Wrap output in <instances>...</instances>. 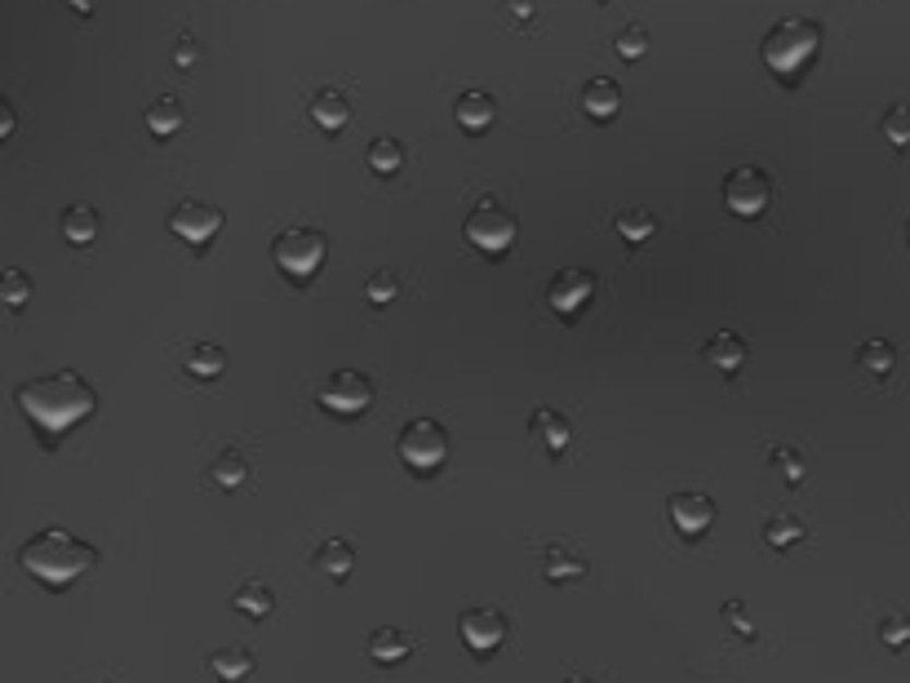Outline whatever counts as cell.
Segmentation results:
<instances>
[{
    "label": "cell",
    "instance_id": "4316f807",
    "mask_svg": "<svg viewBox=\"0 0 910 683\" xmlns=\"http://www.w3.org/2000/svg\"><path fill=\"white\" fill-rule=\"evenodd\" d=\"M209 480L223 489V493H236L240 484H249V457L240 448H223L209 466Z\"/></svg>",
    "mask_w": 910,
    "mask_h": 683
},
{
    "label": "cell",
    "instance_id": "cb8c5ba5",
    "mask_svg": "<svg viewBox=\"0 0 910 683\" xmlns=\"http://www.w3.org/2000/svg\"><path fill=\"white\" fill-rule=\"evenodd\" d=\"M143 124L152 129V139H173V133L187 124V111H182V103L178 98H156V103H147L143 107Z\"/></svg>",
    "mask_w": 910,
    "mask_h": 683
},
{
    "label": "cell",
    "instance_id": "d6a6232c",
    "mask_svg": "<svg viewBox=\"0 0 910 683\" xmlns=\"http://www.w3.org/2000/svg\"><path fill=\"white\" fill-rule=\"evenodd\" d=\"M0 298H5V307H10V311L27 307V298H32V280H27V271H23V266H10V271H5V280H0Z\"/></svg>",
    "mask_w": 910,
    "mask_h": 683
},
{
    "label": "cell",
    "instance_id": "5bb4252c",
    "mask_svg": "<svg viewBox=\"0 0 910 683\" xmlns=\"http://www.w3.org/2000/svg\"><path fill=\"white\" fill-rule=\"evenodd\" d=\"M746 356H751V347H746V337L742 333H733V328H720L715 333L706 347H702V360L710 364V369H720L725 378H733L742 364H746Z\"/></svg>",
    "mask_w": 910,
    "mask_h": 683
},
{
    "label": "cell",
    "instance_id": "1f68e13d",
    "mask_svg": "<svg viewBox=\"0 0 910 683\" xmlns=\"http://www.w3.org/2000/svg\"><path fill=\"white\" fill-rule=\"evenodd\" d=\"M879 129H884V139H888L897 152H906V147H910V103L888 107L884 120H879Z\"/></svg>",
    "mask_w": 910,
    "mask_h": 683
},
{
    "label": "cell",
    "instance_id": "ba28073f",
    "mask_svg": "<svg viewBox=\"0 0 910 683\" xmlns=\"http://www.w3.org/2000/svg\"><path fill=\"white\" fill-rule=\"evenodd\" d=\"M773 200V178L759 165H738L725 178V204L733 218H759Z\"/></svg>",
    "mask_w": 910,
    "mask_h": 683
},
{
    "label": "cell",
    "instance_id": "277c9868",
    "mask_svg": "<svg viewBox=\"0 0 910 683\" xmlns=\"http://www.w3.org/2000/svg\"><path fill=\"white\" fill-rule=\"evenodd\" d=\"M324 253H330V240H324V231H315V227H285L272 240V262L294 285H311L320 276Z\"/></svg>",
    "mask_w": 910,
    "mask_h": 683
},
{
    "label": "cell",
    "instance_id": "e0dca14e",
    "mask_svg": "<svg viewBox=\"0 0 910 683\" xmlns=\"http://www.w3.org/2000/svg\"><path fill=\"white\" fill-rule=\"evenodd\" d=\"M582 111H587L591 120H613L622 111V85L609 81V76H591L587 85H582Z\"/></svg>",
    "mask_w": 910,
    "mask_h": 683
},
{
    "label": "cell",
    "instance_id": "8992f818",
    "mask_svg": "<svg viewBox=\"0 0 910 683\" xmlns=\"http://www.w3.org/2000/svg\"><path fill=\"white\" fill-rule=\"evenodd\" d=\"M396 453L414 475H435L448 462V431L435 418H409L396 435Z\"/></svg>",
    "mask_w": 910,
    "mask_h": 683
},
{
    "label": "cell",
    "instance_id": "8fae6325",
    "mask_svg": "<svg viewBox=\"0 0 910 683\" xmlns=\"http://www.w3.org/2000/svg\"><path fill=\"white\" fill-rule=\"evenodd\" d=\"M667 519L684 541H697L715 528L720 506H715V498H706V493H671L667 498Z\"/></svg>",
    "mask_w": 910,
    "mask_h": 683
},
{
    "label": "cell",
    "instance_id": "b9f144b4",
    "mask_svg": "<svg viewBox=\"0 0 910 683\" xmlns=\"http://www.w3.org/2000/svg\"><path fill=\"white\" fill-rule=\"evenodd\" d=\"M564 683H596V679H591V674H582V670H573V674H568Z\"/></svg>",
    "mask_w": 910,
    "mask_h": 683
},
{
    "label": "cell",
    "instance_id": "6da1fadb",
    "mask_svg": "<svg viewBox=\"0 0 910 683\" xmlns=\"http://www.w3.org/2000/svg\"><path fill=\"white\" fill-rule=\"evenodd\" d=\"M19 414L32 422V431L40 435L45 448H58V440L85 427L98 414V391L76 373V369H58L45 378H27L14 391Z\"/></svg>",
    "mask_w": 910,
    "mask_h": 683
},
{
    "label": "cell",
    "instance_id": "8d00e7d4",
    "mask_svg": "<svg viewBox=\"0 0 910 683\" xmlns=\"http://www.w3.org/2000/svg\"><path fill=\"white\" fill-rule=\"evenodd\" d=\"M720 612H725V622H729V631H733V635H742V639H755L751 612H746V603H742V599H729Z\"/></svg>",
    "mask_w": 910,
    "mask_h": 683
},
{
    "label": "cell",
    "instance_id": "f546056e",
    "mask_svg": "<svg viewBox=\"0 0 910 683\" xmlns=\"http://www.w3.org/2000/svg\"><path fill=\"white\" fill-rule=\"evenodd\" d=\"M618 236L631 249H639V244H648V240L658 236V218L648 214V209H626V214H618Z\"/></svg>",
    "mask_w": 910,
    "mask_h": 683
},
{
    "label": "cell",
    "instance_id": "52a82bcc",
    "mask_svg": "<svg viewBox=\"0 0 910 683\" xmlns=\"http://www.w3.org/2000/svg\"><path fill=\"white\" fill-rule=\"evenodd\" d=\"M373 395H378L373 391V378L360 373V369H338V373L324 378L320 391H315L320 408H324V414H334V418H360V414H369Z\"/></svg>",
    "mask_w": 910,
    "mask_h": 683
},
{
    "label": "cell",
    "instance_id": "f35d334b",
    "mask_svg": "<svg viewBox=\"0 0 910 683\" xmlns=\"http://www.w3.org/2000/svg\"><path fill=\"white\" fill-rule=\"evenodd\" d=\"M502 10H506L515 23H529V19H534V0H502Z\"/></svg>",
    "mask_w": 910,
    "mask_h": 683
},
{
    "label": "cell",
    "instance_id": "60d3db41",
    "mask_svg": "<svg viewBox=\"0 0 910 683\" xmlns=\"http://www.w3.org/2000/svg\"><path fill=\"white\" fill-rule=\"evenodd\" d=\"M62 5H72V10H76V14H85V19L94 14V0H62Z\"/></svg>",
    "mask_w": 910,
    "mask_h": 683
},
{
    "label": "cell",
    "instance_id": "44dd1931",
    "mask_svg": "<svg viewBox=\"0 0 910 683\" xmlns=\"http://www.w3.org/2000/svg\"><path fill=\"white\" fill-rule=\"evenodd\" d=\"M58 227H62V240L76 244V249H85V244H94V240H98L103 218H98L94 204H72V209H62Z\"/></svg>",
    "mask_w": 910,
    "mask_h": 683
},
{
    "label": "cell",
    "instance_id": "4fadbf2b",
    "mask_svg": "<svg viewBox=\"0 0 910 683\" xmlns=\"http://www.w3.org/2000/svg\"><path fill=\"white\" fill-rule=\"evenodd\" d=\"M529 435L538 440V448H547V457H564L573 444V422L551 404H538L529 414Z\"/></svg>",
    "mask_w": 910,
    "mask_h": 683
},
{
    "label": "cell",
    "instance_id": "74e56055",
    "mask_svg": "<svg viewBox=\"0 0 910 683\" xmlns=\"http://www.w3.org/2000/svg\"><path fill=\"white\" fill-rule=\"evenodd\" d=\"M196 58H201V40L191 32H182L178 45H173V67H196Z\"/></svg>",
    "mask_w": 910,
    "mask_h": 683
},
{
    "label": "cell",
    "instance_id": "603a6c76",
    "mask_svg": "<svg viewBox=\"0 0 910 683\" xmlns=\"http://www.w3.org/2000/svg\"><path fill=\"white\" fill-rule=\"evenodd\" d=\"M209 670H214L223 683H240V679H249V674L258 670V657H253L249 648H240V644H227V648H214V652H209Z\"/></svg>",
    "mask_w": 910,
    "mask_h": 683
},
{
    "label": "cell",
    "instance_id": "d590c367",
    "mask_svg": "<svg viewBox=\"0 0 910 683\" xmlns=\"http://www.w3.org/2000/svg\"><path fill=\"white\" fill-rule=\"evenodd\" d=\"M879 639L888 648H906L910 644V618H906V612H888V618L879 622Z\"/></svg>",
    "mask_w": 910,
    "mask_h": 683
},
{
    "label": "cell",
    "instance_id": "3957f363",
    "mask_svg": "<svg viewBox=\"0 0 910 683\" xmlns=\"http://www.w3.org/2000/svg\"><path fill=\"white\" fill-rule=\"evenodd\" d=\"M817 53H822V23L813 19H777L759 40V58L768 67V76L782 81L787 89L804 85Z\"/></svg>",
    "mask_w": 910,
    "mask_h": 683
},
{
    "label": "cell",
    "instance_id": "5b68a950",
    "mask_svg": "<svg viewBox=\"0 0 910 683\" xmlns=\"http://www.w3.org/2000/svg\"><path fill=\"white\" fill-rule=\"evenodd\" d=\"M515 236H519L515 214L506 209V204H498L493 195H480V200L471 204V209H467V218H463V240H467L471 249H480L484 257H502V253H511Z\"/></svg>",
    "mask_w": 910,
    "mask_h": 683
},
{
    "label": "cell",
    "instance_id": "7bdbcfd3",
    "mask_svg": "<svg viewBox=\"0 0 910 683\" xmlns=\"http://www.w3.org/2000/svg\"><path fill=\"white\" fill-rule=\"evenodd\" d=\"M906 244H910V223H906Z\"/></svg>",
    "mask_w": 910,
    "mask_h": 683
},
{
    "label": "cell",
    "instance_id": "83f0119b",
    "mask_svg": "<svg viewBox=\"0 0 910 683\" xmlns=\"http://www.w3.org/2000/svg\"><path fill=\"white\" fill-rule=\"evenodd\" d=\"M897 364V347L888 337H866L862 347H858V369L871 373V378H888Z\"/></svg>",
    "mask_w": 910,
    "mask_h": 683
},
{
    "label": "cell",
    "instance_id": "30bf717a",
    "mask_svg": "<svg viewBox=\"0 0 910 683\" xmlns=\"http://www.w3.org/2000/svg\"><path fill=\"white\" fill-rule=\"evenodd\" d=\"M596 289H600L596 271H587V266H564V271H555L551 285H547V307L560 320H577L582 307L596 298Z\"/></svg>",
    "mask_w": 910,
    "mask_h": 683
},
{
    "label": "cell",
    "instance_id": "e575fe53",
    "mask_svg": "<svg viewBox=\"0 0 910 683\" xmlns=\"http://www.w3.org/2000/svg\"><path fill=\"white\" fill-rule=\"evenodd\" d=\"M396 293H400V280L392 276V271H373V276L364 280V298H369L373 307H392Z\"/></svg>",
    "mask_w": 910,
    "mask_h": 683
},
{
    "label": "cell",
    "instance_id": "9a60e30c",
    "mask_svg": "<svg viewBox=\"0 0 910 683\" xmlns=\"http://www.w3.org/2000/svg\"><path fill=\"white\" fill-rule=\"evenodd\" d=\"M307 116L324 129V133H343L347 124H351V98L343 94V89H320L315 98H311V107H307Z\"/></svg>",
    "mask_w": 910,
    "mask_h": 683
},
{
    "label": "cell",
    "instance_id": "d4e9b609",
    "mask_svg": "<svg viewBox=\"0 0 910 683\" xmlns=\"http://www.w3.org/2000/svg\"><path fill=\"white\" fill-rule=\"evenodd\" d=\"M800 541H809V524L800 515H791V511L773 515L764 524V546H768V551H791V546H800Z\"/></svg>",
    "mask_w": 910,
    "mask_h": 683
},
{
    "label": "cell",
    "instance_id": "ac0fdd59",
    "mask_svg": "<svg viewBox=\"0 0 910 683\" xmlns=\"http://www.w3.org/2000/svg\"><path fill=\"white\" fill-rule=\"evenodd\" d=\"M182 369L191 378H201V382H214L227 373V347L223 342H191V347L182 351Z\"/></svg>",
    "mask_w": 910,
    "mask_h": 683
},
{
    "label": "cell",
    "instance_id": "7402d4cb",
    "mask_svg": "<svg viewBox=\"0 0 910 683\" xmlns=\"http://www.w3.org/2000/svg\"><path fill=\"white\" fill-rule=\"evenodd\" d=\"M591 573V564H587V555H577V551H568V546H547V555H542V577L547 582H582Z\"/></svg>",
    "mask_w": 910,
    "mask_h": 683
},
{
    "label": "cell",
    "instance_id": "7c38bea8",
    "mask_svg": "<svg viewBox=\"0 0 910 683\" xmlns=\"http://www.w3.org/2000/svg\"><path fill=\"white\" fill-rule=\"evenodd\" d=\"M506 612L502 608H467L463 618H458V635H463V644L471 648V652H480V657H489L493 648H502V639H506Z\"/></svg>",
    "mask_w": 910,
    "mask_h": 683
},
{
    "label": "cell",
    "instance_id": "2e32d148",
    "mask_svg": "<svg viewBox=\"0 0 910 683\" xmlns=\"http://www.w3.org/2000/svg\"><path fill=\"white\" fill-rule=\"evenodd\" d=\"M453 116H458V124L471 133V139H480V133H489L493 120H498V103L484 89H467L458 103H453Z\"/></svg>",
    "mask_w": 910,
    "mask_h": 683
},
{
    "label": "cell",
    "instance_id": "f1b7e54d",
    "mask_svg": "<svg viewBox=\"0 0 910 683\" xmlns=\"http://www.w3.org/2000/svg\"><path fill=\"white\" fill-rule=\"evenodd\" d=\"M364 160H369V169H373L378 178H396V173L405 169V147H400L396 139H373Z\"/></svg>",
    "mask_w": 910,
    "mask_h": 683
},
{
    "label": "cell",
    "instance_id": "7a4b0ae2",
    "mask_svg": "<svg viewBox=\"0 0 910 683\" xmlns=\"http://www.w3.org/2000/svg\"><path fill=\"white\" fill-rule=\"evenodd\" d=\"M19 568L49 590H68L98 568V546L68 528H40L19 546Z\"/></svg>",
    "mask_w": 910,
    "mask_h": 683
},
{
    "label": "cell",
    "instance_id": "d6986e66",
    "mask_svg": "<svg viewBox=\"0 0 910 683\" xmlns=\"http://www.w3.org/2000/svg\"><path fill=\"white\" fill-rule=\"evenodd\" d=\"M364 648H369V661H378V666H400L414 652V635L400 631V626H382V631L369 635Z\"/></svg>",
    "mask_w": 910,
    "mask_h": 683
},
{
    "label": "cell",
    "instance_id": "9c48e42d",
    "mask_svg": "<svg viewBox=\"0 0 910 683\" xmlns=\"http://www.w3.org/2000/svg\"><path fill=\"white\" fill-rule=\"evenodd\" d=\"M223 223H227V214L218 209V204H205V200H182L169 214V231L191 249H209L218 240Z\"/></svg>",
    "mask_w": 910,
    "mask_h": 683
},
{
    "label": "cell",
    "instance_id": "484cf974",
    "mask_svg": "<svg viewBox=\"0 0 910 683\" xmlns=\"http://www.w3.org/2000/svg\"><path fill=\"white\" fill-rule=\"evenodd\" d=\"M231 608L240 612V618H253V622H263L276 612V590L263 586V582H244L236 595H231Z\"/></svg>",
    "mask_w": 910,
    "mask_h": 683
},
{
    "label": "cell",
    "instance_id": "836d02e7",
    "mask_svg": "<svg viewBox=\"0 0 910 683\" xmlns=\"http://www.w3.org/2000/svg\"><path fill=\"white\" fill-rule=\"evenodd\" d=\"M613 49H618L622 62H639V58L648 53V32H644L639 23H631V27H622V32L613 36Z\"/></svg>",
    "mask_w": 910,
    "mask_h": 683
},
{
    "label": "cell",
    "instance_id": "ab89813d",
    "mask_svg": "<svg viewBox=\"0 0 910 683\" xmlns=\"http://www.w3.org/2000/svg\"><path fill=\"white\" fill-rule=\"evenodd\" d=\"M10 133H14V103L5 98L0 103V139H10Z\"/></svg>",
    "mask_w": 910,
    "mask_h": 683
},
{
    "label": "cell",
    "instance_id": "4dcf8cb0",
    "mask_svg": "<svg viewBox=\"0 0 910 683\" xmlns=\"http://www.w3.org/2000/svg\"><path fill=\"white\" fill-rule=\"evenodd\" d=\"M768 466L782 475V480L791 484V489H800L804 484V475H809V457L800 453V448H791V444H777L773 453H768Z\"/></svg>",
    "mask_w": 910,
    "mask_h": 683
},
{
    "label": "cell",
    "instance_id": "ffe728a7",
    "mask_svg": "<svg viewBox=\"0 0 910 683\" xmlns=\"http://www.w3.org/2000/svg\"><path fill=\"white\" fill-rule=\"evenodd\" d=\"M315 568L330 577V582H347L356 573V546L347 537H330V541H320V551H315Z\"/></svg>",
    "mask_w": 910,
    "mask_h": 683
}]
</instances>
